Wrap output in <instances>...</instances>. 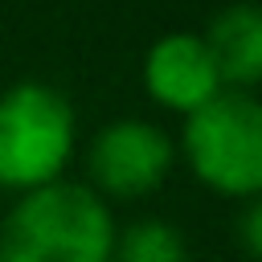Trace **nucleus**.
<instances>
[{"label": "nucleus", "instance_id": "nucleus-6", "mask_svg": "<svg viewBox=\"0 0 262 262\" xmlns=\"http://www.w3.org/2000/svg\"><path fill=\"white\" fill-rule=\"evenodd\" d=\"M217 74L229 90H250L262 82V4L237 0L221 8L205 33Z\"/></svg>", "mask_w": 262, "mask_h": 262}, {"label": "nucleus", "instance_id": "nucleus-7", "mask_svg": "<svg viewBox=\"0 0 262 262\" xmlns=\"http://www.w3.org/2000/svg\"><path fill=\"white\" fill-rule=\"evenodd\" d=\"M111 262H188V242L172 221L143 217L127 229H115Z\"/></svg>", "mask_w": 262, "mask_h": 262}, {"label": "nucleus", "instance_id": "nucleus-1", "mask_svg": "<svg viewBox=\"0 0 262 262\" xmlns=\"http://www.w3.org/2000/svg\"><path fill=\"white\" fill-rule=\"evenodd\" d=\"M115 217L106 201L78 180H53L0 221V262H111Z\"/></svg>", "mask_w": 262, "mask_h": 262}, {"label": "nucleus", "instance_id": "nucleus-3", "mask_svg": "<svg viewBox=\"0 0 262 262\" xmlns=\"http://www.w3.org/2000/svg\"><path fill=\"white\" fill-rule=\"evenodd\" d=\"M180 151L192 176L221 196L262 192V98L221 90L201 111L184 115Z\"/></svg>", "mask_w": 262, "mask_h": 262}, {"label": "nucleus", "instance_id": "nucleus-8", "mask_svg": "<svg viewBox=\"0 0 262 262\" xmlns=\"http://www.w3.org/2000/svg\"><path fill=\"white\" fill-rule=\"evenodd\" d=\"M237 237H242L246 254L262 262V192L250 196V205H246V213H242V221H237Z\"/></svg>", "mask_w": 262, "mask_h": 262}, {"label": "nucleus", "instance_id": "nucleus-4", "mask_svg": "<svg viewBox=\"0 0 262 262\" xmlns=\"http://www.w3.org/2000/svg\"><path fill=\"white\" fill-rule=\"evenodd\" d=\"M172 160H176V147L156 123L115 119L90 139L86 172L98 196L135 201L164 184V176L172 172Z\"/></svg>", "mask_w": 262, "mask_h": 262}, {"label": "nucleus", "instance_id": "nucleus-5", "mask_svg": "<svg viewBox=\"0 0 262 262\" xmlns=\"http://www.w3.org/2000/svg\"><path fill=\"white\" fill-rule=\"evenodd\" d=\"M143 86L160 106H168L176 115H192L225 90L217 61H213L205 37H196V33L160 37L143 57Z\"/></svg>", "mask_w": 262, "mask_h": 262}, {"label": "nucleus", "instance_id": "nucleus-2", "mask_svg": "<svg viewBox=\"0 0 262 262\" xmlns=\"http://www.w3.org/2000/svg\"><path fill=\"white\" fill-rule=\"evenodd\" d=\"M74 106L49 82H16L0 94V188L33 192L61 180L74 156Z\"/></svg>", "mask_w": 262, "mask_h": 262}]
</instances>
